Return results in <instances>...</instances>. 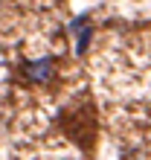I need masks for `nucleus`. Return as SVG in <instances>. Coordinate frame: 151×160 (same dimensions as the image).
I'll return each instance as SVG.
<instances>
[{"mask_svg":"<svg viewBox=\"0 0 151 160\" xmlns=\"http://www.w3.org/2000/svg\"><path fill=\"white\" fill-rule=\"evenodd\" d=\"M23 76L29 79V82H38V84H44V82H50L55 76V61L46 55V58H29L23 64Z\"/></svg>","mask_w":151,"mask_h":160,"instance_id":"f257e3e1","label":"nucleus"},{"mask_svg":"<svg viewBox=\"0 0 151 160\" xmlns=\"http://www.w3.org/2000/svg\"><path fill=\"white\" fill-rule=\"evenodd\" d=\"M70 29H76L79 35H76V52H84L87 50V44H90V35H93V26H90V18L84 15V18H76V21L70 23Z\"/></svg>","mask_w":151,"mask_h":160,"instance_id":"f03ea898","label":"nucleus"}]
</instances>
